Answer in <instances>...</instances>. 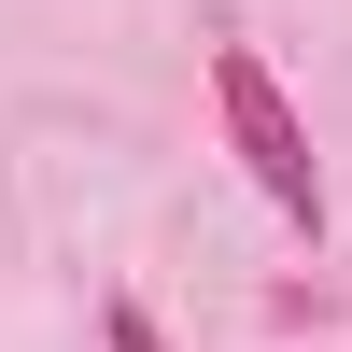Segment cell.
<instances>
[{
	"instance_id": "6da1fadb",
	"label": "cell",
	"mask_w": 352,
	"mask_h": 352,
	"mask_svg": "<svg viewBox=\"0 0 352 352\" xmlns=\"http://www.w3.org/2000/svg\"><path fill=\"white\" fill-rule=\"evenodd\" d=\"M212 113H226V155L254 169V197H268L282 226H310V240H324V155H310L296 99H282V71H268L254 43H212Z\"/></svg>"
},
{
	"instance_id": "7a4b0ae2",
	"label": "cell",
	"mask_w": 352,
	"mask_h": 352,
	"mask_svg": "<svg viewBox=\"0 0 352 352\" xmlns=\"http://www.w3.org/2000/svg\"><path fill=\"white\" fill-rule=\"evenodd\" d=\"M99 338H113V352H169V338H155V310H141V296H113V310H99Z\"/></svg>"
}]
</instances>
